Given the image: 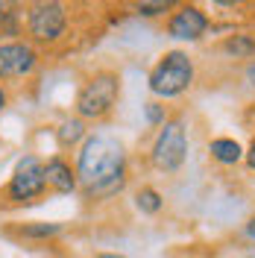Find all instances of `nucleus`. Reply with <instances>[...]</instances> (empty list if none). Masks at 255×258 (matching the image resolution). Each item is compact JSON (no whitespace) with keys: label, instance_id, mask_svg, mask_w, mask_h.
<instances>
[{"label":"nucleus","instance_id":"nucleus-1","mask_svg":"<svg viewBox=\"0 0 255 258\" xmlns=\"http://www.w3.org/2000/svg\"><path fill=\"white\" fill-rule=\"evenodd\" d=\"M74 167H77V179H80V191L91 203L112 200L126 188V179H129L126 147L114 135H106V132L88 135L80 144Z\"/></svg>","mask_w":255,"mask_h":258},{"label":"nucleus","instance_id":"nucleus-2","mask_svg":"<svg viewBox=\"0 0 255 258\" xmlns=\"http://www.w3.org/2000/svg\"><path fill=\"white\" fill-rule=\"evenodd\" d=\"M117 100H120V77L114 71H94L77 91L74 112L85 123H97L114 112Z\"/></svg>","mask_w":255,"mask_h":258},{"label":"nucleus","instance_id":"nucleus-3","mask_svg":"<svg viewBox=\"0 0 255 258\" xmlns=\"http://www.w3.org/2000/svg\"><path fill=\"white\" fill-rule=\"evenodd\" d=\"M27 41L35 47H53L68 35V3L65 0H30L27 3Z\"/></svg>","mask_w":255,"mask_h":258},{"label":"nucleus","instance_id":"nucleus-4","mask_svg":"<svg viewBox=\"0 0 255 258\" xmlns=\"http://www.w3.org/2000/svg\"><path fill=\"white\" fill-rule=\"evenodd\" d=\"M194 74L197 71H194L191 56L185 50H170L153 64V71L147 77V88H150V94L161 97V100H173L194 85Z\"/></svg>","mask_w":255,"mask_h":258},{"label":"nucleus","instance_id":"nucleus-5","mask_svg":"<svg viewBox=\"0 0 255 258\" xmlns=\"http://www.w3.org/2000/svg\"><path fill=\"white\" fill-rule=\"evenodd\" d=\"M47 194V182H44V161L38 156H21L12 170V176L6 182V188L0 194V200L6 206H32L38 200H44Z\"/></svg>","mask_w":255,"mask_h":258},{"label":"nucleus","instance_id":"nucleus-6","mask_svg":"<svg viewBox=\"0 0 255 258\" xmlns=\"http://www.w3.org/2000/svg\"><path fill=\"white\" fill-rule=\"evenodd\" d=\"M188 159V132L182 117L164 120L156 132V141L150 147V161L161 173H176L182 170V164Z\"/></svg>","mask_w":255,"mask_h":258},{"label":"nucleus","instance_id":"nucleus-7","mask_svg":"<svg viewBox=\"0 0 255 258\" xmlns=\"http://www.w3.org/2000/svg\"><path fill=\"white\" fill-rule=\"evenodd\" d=\"M41 68V50L27 38L0 41V82L30 80Z\"/></svg>","mask_w":255,"mask_h":258},{"label":"nucleus","instance_id":"nucleus-8","mask_svg":"<svg viewBox=\"0 0 255 258\" xmlns=\"http://www.w3.org/2000/svg\"><path fill=\"white\" fill-rule=\"evenodd\" d=\"M208 30V15L194 6V3H182L173 15L167 18V35L176 41H200Z\"/></svg>","mask_w":255,"mask_h":258},{"label":"nucleus","instance_id":"nucleus-9","mask_svg":"<svg viewBox=\"0 0 255 258\" xmlns=\"http://www.w3.org/2000/svg\"><path fill=\"white\" fill-rule=\"evenodd\" d=\"M44 182H47V191L68 197V194L80 191V179H77V167H71V161L65 156H50L44 161Z\"/></svg>","mask_w":255,"mask_h":258},{"label":"nucleus","instance_id":"nucleus-10","mask_svg":"<svg viewBox=\"0 0 255 258\" xmlns=\"http://www.w3.org/2000/svg\"><path fill=\"white\" fill-rule=\"evenodd\" d=\"M85 138H88L85 120H80L77 114H74V117H65L62 123L56 126V141H59L62 150H74V147H80Z\"/></svg>","mask_w":255,"mask_h":258},{"label":"nucleus","instance_id":"nucleus-11","mask_svg":"<svg viewBox=\"0 0 255 258\" xmlns=\"http://www.w3.org/2000/svg\"><path fill=\"white\" fill-rule=\"evenodd\" d=\"M208 153H211V159L217 161V164H223V167H235L243 159V147L235 138H214L208 144Z\"/></svg>","mask_w":255,"mask_h":258},{"label":"nucleus","instance_id":"nucleus-12","mask_svg":"<svg viewBox=\"0 0 255 258\" xmlns=\"http://www.w3.org/2000/svg\"><path fill=\"white\" fill-rule=\"evenodd\" d=\"M65 232L62 223H24L18 226V238H24V241H53V238H59Z\"/></svg>","mask_w":255,"mask_h":258},{"label":"nucleus","instance_id":"nucleus-13","mask_svg":"<svg viewBox=\"0 0 255 258\" xmlns=\"http://www.w3.org/2000/svg\"><path fill=\"white\" fill-rule=\"evenodd\" d=\"M223 53L235 56V59H252L255 56V35H249V32L229 35L223 41Z\"/></svg>","mask_w":255,"mask_h":258},{"label":"nucleus","instance_id":"nucleus-14","mask_svg":"<svg viewBox=\"0 0 255 258\" xmlns=\"http://www.w3.org/2000/svg\"><path fill=\"white\" fill-rule=\"evenodd\" d=\"M182 0H135V12L141 18H161L170 9H179Z\"/></svg>","mask_w":255,"mask_h":258},{"label":"nucleus","instance_id":"nucleus-15","mask_svg":"<svg viewBox=\"0 0 255 258\" xmlns=\"http://www.w3.org/2000/svg\"><path fill=\"white\" fill-rule=\"evenodd\" d=\"M135 209L141 211V214H159L164 209V197H161L156 188H141V191L135 194Z\"/></svg>","mask_w":255,"mask_h":258},{"label":"nucleus","instance_id":"nucleus-16","mask_svg":"<svg viewBox=\"0 0 255 258\" xmlns=\"http://www.w3.org/2000/svg\"><path fill=\"white\" fill-rule=\"evenodd\" d=\"M144 117H147L150 126H161V123L167 120V112H164L161 103H147V106H144Z\"/></svg>","mask_w":255,"mask_h":258},{"label":"nucleus","instance_id":"nucleus-17","mask_svg":"<svg viewBox=\"0 0 255 258\" xmlns=\"http://www.w3.org/2000/svg\"><path fill=\"white\" fill-rule=\"evenodd\" d=\"M21 0H0V15H9V12H18Z\"/></svg>","mask_w":255,"mask_h":258},{"label":"nucleus","instance_id":"nucleus-18","mask_svg":"<svg viewBox=\"0 0 255 258\" xmlns=\"http://www.w3.org/2000/svg\"><path fill=\"white\" fill-rule=\"evenodd\" d=\"M243 77H246V82H249V85L255 88V59H252L249 64H246V71H243Z\"/></svg>","mask_w":255,"mask_h":258},{"label":"nucleus","instance_id":"nucleus-19","mask_svg":"<svg viewBox=\"0 0 255 258\" xmlns=\"http://www.w3.org/2000/svg\"><path fill=\"white\" fill-rule=\"evenodd\" d=\"M6 106H9V91H6V85L0 82V112H6Z\"/></svg>","mask_w":255,"mask_h":258},{"label":"nucleus","instance_id":"nucleus-20","mask_svg":"<svg viewBox=\"0 0 255 258\" xmlns=\"http://www.w3.org/2000/svg\"><path fill=\"white\" fill-rule=\"evenodd\" d=\"M243 156H246V164H249V170H255V138H252V144H249V150H246Z\"/></svg>","mask_w":255,"mask_h":258},{"label":"nucleus","instance_id":"nucleus-21","mask_svg":"<svg viewBox=\"0 0 255 258\" xmlns=\"http://www.w3.org/2000/svg\"><path fill=\"white\" fill-rule=\"evenodd\" d=\"M243 235H246V238L255 243V217H252V220H249L246 226H243Z\"/></svg>","mask_w":255,"mask_h":258},{"label":"nucleus","instance_id":"nucleus-22","mask_svg":"<svg viewBox=\"0 0 255 258\" xmlns=\"http://www.w3.org/2000/svg\"><path fill=\"white\" fill-rule=\"evenodd\" d=\"M94 258H126L123 252H100V255H94Z\"/></svg>","mask_w":255,"mask_h":258},{"label":"nucleus","instance_id":"nucleus-23","mask_svg":"<svg viewBox=\"0 0 255 258\" xmlns=\"http://www.w3.org/2000/svg\"><path fill=\"white\" fill-rule=\"evenodd\" d=\"M211 3H217V6H238L240 0H211Z\"/></svg>","mask_w":255,"mask_h":258},{"label":"nucleus","instance_id":"nucleus-24","mask_svg":"<svg viewBox=\"0 0 255 258\" xmlns=\"http://www.w3.org/2000/svg\"><path fill=\"white\" fill-rule=\"evenodd\" d=\"M252 258H255V255H252Z\"/></svg>","mask_w":255,"mask_h":258}]
</instances>
